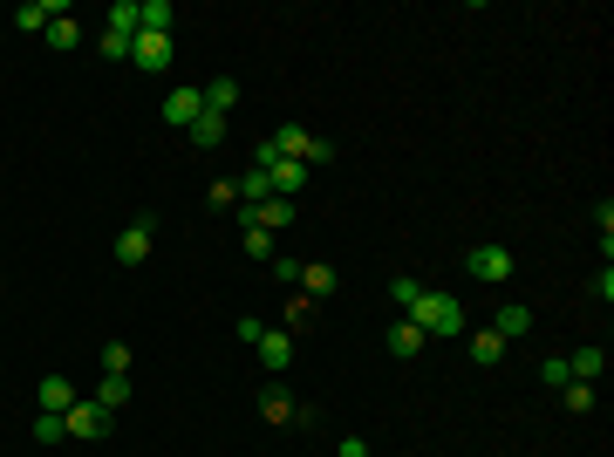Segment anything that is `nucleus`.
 <instances>
[{"mask_svg": "<svg viewBox=\"0 0 614 457\" xmlns=\"http://www.w3.org/2000/svg\"><path fill=\"white\" fill-rule=\"evenodd\" d=\"M417 294H423V280H410V273H403V280H389V301H396V314H410V307H417Z\"/></svg>", "mask_w": 614, "mask_h": 457, "instance_id": "24", "label": "nucleus"}, {"mask_svg": "<svg viewBox=\"0 0 614 457\" xmlns=\"http://www.w3.org/2000/svg\"><path fill=\"white\" fill-rule=\"evenodd\" d=\"M539 382H546V389H553V396H560V389H567V355H546V362H539Z\"/></svg>", "mask_w": 614, "mask_h": 457, "instance_id": "25", "label": "nucleus"}, {"mask_svg": "<svg viewBox=\"0 0 614 457\" xmlns=\"http://www.w3.org/2000/svg\"><path fill=\"white\" fill-rule=\"evenodd\" d=\"M260 171L273 178V198H294V191L307 185V164H294V157H267L260 151Z\"/></svg>", "mask_w": 614, "mask_h": 457, "instance_id": "6", "label": "nucleus"}, {"mask_svg": "<svg viewBox=\"0 0 614 457\" xmlns=\"http://www.w3.org/2000/svg\"><path fill=\"white\" fill-rule=\"evenodd\" d=\"M260 151H267V157H294V164L314 171V164H328V157H335V144H328V137H314V130H301V123H280Z\"/></svg>", "mask_w": 614, "mask_h": 457, "instance_id": "2", "label": "nucleus"}, {"mask_svg": "<svg viewBox=\"0 0 614 457\" xmlns=\"http://www.w3.org/2000/svg\"><path fill=\"white\" fill-rule=\"evenodd\" d=\"M96 403H103V410H123V403H130V376H103V389H96Z\"/></svg>", "mask_w": 614, "mask_h": 457, "instance_id": "21", "label": "nucleus"}, {"mask_svg": "<svg viewBox=\"0 0 614 457\" xmlns=\"http://www.w3.org/2000/svg\"><path fill=\"white\" fill-rule=\"evenodd\" d=\"M601 369H608V355H601V348H580V355H567V376H574V382H601Z\"/></svg>", "mask_w": 614, "mask_h": 457, "instance_id": "19", "label": "nucleus"}, {"mask_svg": "<svg viewBox=\"0 0 614 457\" xmlns=\"http://www.w3.org/2000/svg\"><path fill=\"white\" fill-rule=\"evenodd\" d=\"M301 287H307V301H314V294H335V267H301Z\"/></svg>", "mask_w": 614, "mask_h": 457, "instance_id": "26", "label": "nucleus"}, {"mask_svg": "<svg viewBox=\"0 0 614 457\" xmlns=\"http://www.w3.org/2000/svg\"><path fill=\"white\" fill-rule=\"evenodd\" d=\"M130 41H137V35H116V28H103V62H130Z\"/></svg>", "mask_w": 614, "mask_h": 457, "instance_id": "30", "label": "nucleus"}, {"mask_svg": "<svg viewBox=\"0 0 614 457\" xmlns=\"http://www.w3.org/2000/svg\"><path fill=\"white\" fill-rule=\"evenodd\" d=\"M130 69H171V35H137L130 41Z\"/></svg>", "mask_w": 614, "mask_h": 457, "instance_id": "8", "label": "nucleus"}, {"mask_svg": "<svg viewBox=\"0 0 614 457\" xmlns=\"http://www.w3.org/2000/svg\"><path fill=\"white\" fill-rule=\"evenodd\" d=\"M335 457H369V444H362V437H342V444H335Z\"/></svg>", "mask_w": 614, "mask_h": 457, "instance_id": "33", "label": "nucleus"}, {"mask_svg": "<svg viewBox=\"0 0 614 457\" xmlns=\"http://www.w3.org/2000/svg\"><path fill=\"white\" fill-rule=\"evenodd\" d=\"M103 376H130V348H123V342L103 348Z\"/></svg>", "mask_w": 614, "mask_h": 457, "instance_id": "31", "label": "nucleus"}, {"mask_svg": "<svg viewBox=\"0 0 614 457\" xmlns=\"http://www.w3.org/2000/svg\"><path fill=\"white\" fill-rule=\"evenodd\" d=\"M253 348H260V362H267V376H280V369L294 362V335H287V328H267Z\"/></svg>", "mask_w": 614, "mask_h": 457, "instance_id": "10", "label": "nucleus"}, {"mask_svg": "<svg viewBox=\"0 0 614 457\" xmlns=\"http://www.w3.org/2000/svg\"><path fill=\"white\" fill-rule=\"evenodd\" d=\"M198 96H205V110H212V116H226L232 103H239V82H232V76H212Z\"/></svg>", "mask_w": 614, "mask_h": 457, "instance_id": "15", "label": "nucleus"}, {"mask_svg": "<svg viewBox=\"0 0 614 457\" xmlns=\"http://www.w3.org/2000/svg\"><path fill=\"white\" fill-rule=\"evenodd\" d=\"M423 348H430V342H423V328L403 314V321L389 328V355H396V362H410V355H423Z\"/></svg>", "mask_w": 614, "mask_h": 457, "instance_id": "12", "label": "nucleus"}, {"mask_svg": "<svg viewBox=\"0 0 614 457\" xmlns=\"http://www.w3.org/2000/svg\"><path fill=\"white\" fill-rule=\"evenodd\" d=\"M471 362H478V369H499V362H505V342L492 335V328H478V335H471Z\"/></svg>", "mask_w": 614, "mask_h": 457, "instance_id": "18", "label": "nucleus"}, {"mask_svg": "<svg viewBox=\"0 0 614 457\" xmlns=\"http://www.w3.org/2000/svg\"><path fill=\"white\" fill-rule=\"evenodd\" d=\"M492 335H499V342H519V335H533V314H526L519 301H505V307H499V321H492Z\"/></svg>", "mask_w": 614, "mask_h": 457, "instance_id": "13", "label": "nucleus"}, {"mask_svg": "<svg viewBox=\"0 0 614 457\" xmlns=\"http://www.w3.org/2000/svg\"><path fill=\"white\" fill-rule=\"evenodd\" d=\"M232 185H239V205H267V198H273V178L260 171V164H253L246 178H232Z\"/></svg>", "mask_w": 614, "mask_h": 457, "instance_id": "17", "label": "nucleus"}, {"mask_svg": "<svg viewBox=\"0 0 614 457\" xmlns=\"http://www.w3.org/2000/svg\"><path fill=\"white\" fill-rule=\"evenodd\" d=\"M35 396H41V410H55V417H62V410L76 403V382H69V376H41Z\"/></svg>", "mask_w": 614, "mask_h": 457, "instance_id": "14", "label": "nucleus"}, {"mask_svg": "<svg viewBox=\"0 0 614 457\" xmlns=\"http://www.w3.org/2000/svg\"><path fill=\"white\" fill-rule=\"evenodd\" d=\"M205 198H212V212H239V185H232V178H219Z\"/></svg>", "mask_w": 614, "mask_h": 457, "instance_id": "29", "label": "nucleus"}, {"mask_svg": "<svg viewBox=\"0 0 614 457\" xmlns=\"http://www.w3.org/2000/svg\"><path fill=\"white\" fill-rule=\"evenodd\" d=\"M48 48H55V55H69V48H82V28L69 21V14H55V21H48Z\"/></svg>", "mask_w": 614, "mask_h": 457, "instance_id": "20", "label": "nucleus"}, {"mask_svg": "<svg viewBox=\"0 0 614 457\" xmlns=\"http://www.w3.org/2000/svg\"><path fill=\"white\" fill-rule=\"evenodd\" d=\"M410 321L423 328V342H458V335H464V307L451 301V294H430V287L417 294Z\"/></svg>", "mask_w": 614, "mask_h": 457, "instance_id": "1", "label": "nucleus"}, {"mask_svg": "<svg viewBox=\"0 0 614 457\" xmlns=\"http://www.w3.org/2000/svg\"><path fill=\"white\" fill-rule=\"evenodd\" d=\"M273 280H301V260H294V253H273Z\"/></svg>", "mask_w": 614, "mask_h": 457, "instance_id": "32", "label": "nucleus"}, {"mask_svg": "<svg viewBox=\"0 0 614 457\" xmlns=\"http://www.w3.org/2000/svg\"><path fill=\"white\" fill-rule=\"evenodd\" d=\"M239 239H246V260H273V232L246 226V232H239Z\"/></svg>", "mask_w": 614, "mask_h": 457, "instance_id": "27", "label": "nucleus"}, {"mask_svg": "<svg viewBox=\"0 0 614 457\" xmlns=\"http://www.w3.org/2000/svg\"><path fill=\"white\" fill-rule=\"evenodd\" d=\"M560 410L587 417V410H594V382H567V389H560Z\"/></svg>", "mask_w": 614, "mask_h": 457, "instance_id": "22", "label": "nucleus"}, {"mask_svg": "<svg viewBox=\"0 0 614 457\" xmlns=\"http://www.w3.org/2000/svg\"><path fill=\"white\" fill-rule=\"evenodd\" d=\"M62 437H69L62 417H55V410H41V417H35V444H62Z\"/></svg>", "mask_w": 614, "mask_h": 457, "instance_id": "28", "label": "nucleus"}, {"mask_svg": "<svg viewBox=\"0 0 614 457\" xmlns=\"http://www.w3.org/2000/svg\"><path fill=\"white\" fill-rule=\"evenodd\" d=\"M151 239H157V219L123 226V232H116V267H144V260H151Z\"/></svg>", "mask_w": 614, "mask_h": 457, "instance_id": "5", "label": "nucleus"}, {"mask_svg": "<svg viewBox=\"0 0 614 457\" xmlns=\"http://www.w3.org/2000/svg\"><path fill=\"white\" fill-rule=\"evenodd\" d=\"M464 267H471L478 287H505V280H512V253H505V246H471Z\"/></svg>", "mask_w": 614, "mask_h": 457, "instance_id": "3", "label": "nucleus"}, {"mask_svg": "<svg viewBox=\"0 0 614 457\" xmlns=\"http://www.w3.org/2000/svg\"><path fill=\"white\" fill-rule=\"evenodd\" d=\"M294 410H301V396H294L280 376H267V389H260V417L267 423H294Z\"/></svg>", "mask_w": 614, "mask_h": 457, "instance_id": "7", "label": "nucleus"}, {"mask_svg": "<svg viewBox=\"0 0 614 457\" xmlns=\"http://www.w3.org/2000/svg\"><path fill=\"white\" fill-rule=\"evenodd\" d=\"M144 35H171V0H144Z\"/></svg>", "mask_w": 614, "mask_h": 457, "instance_id": "23", "label": "nucleus"}, {"mask_svg": "<svg viewBox=\"0 0 614 457\" xmlns=\"http://www.w3.org/2000/svg\"><path fill=\"white\" fill-rule=\"evenodd\" d=\"M62 430H69V437H82V444H96V437H103V430H110V410H103V403H69V410H62Z\"/></svg>", "mask_w": 614, "mask_h": 457, "instance_id": "4", "label": "nucleus"}, {"mask_svg": "<svg viewBox=\"0 0 614 457\" xmlns=\"http://www.w3.org/2000/svg\"><path fill=\"white\" fill-rule=\"evenodd\" d=\"M198 116H205V96H198V89H171V96H164V123H171V130H192Z\"/></svg>", "mask_w": 614, "mask_h": 457, "instance_id": "9", "label": "nucleus"}, {"mask_svg": "<svg viewBox=\"0 0 614 457\" xmlns=\"http://www.w3.org/2000/svg\"><path fill=\"white\" fill-rule=\"evenodd\" d=\"M55 14H69V7H62V0H28V7L14 14V28H21V35H48Z\"/></svg>", "mask_w": 614, "mask_h": 457, "instance_id": "11", "label": "nucleus"}, {"mask_svg": "<svg viewBox=\"0 0 614 457\" xmlns=\"http://www.w3.org/2000/svg\"><path fill=\"white\" fill-rule=\"evenodd\" d=\"M185 137H192L198 151H219V144H226V116H212V110H205V116L192 123V130H185Z\"/></svg>", "mask_w": 614, "mask_h": 457, "instance_id": "16", "label": "nucleus"}]
</instances>
